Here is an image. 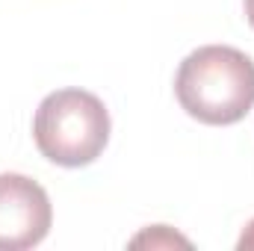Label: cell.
Wrapping results in <instances>:
<instances>
[{
	"label": "cell",
	"instance_id": "cell-4",
	"mask_svg": "<svg viewBox=\"0 0 254 251\" xmlns=\"http://www.w3.org/2000/svg\"><path fill=\"white\" fill-rule=\"evenodd\" d=\"M130 246H133V249H139V246H151V249H157V246H184V249H190V240H184V237L172 234L166 225H154L151 231H145V234L133 237V240H130Z\"/></svg>",
	"mask_w": 254,
	"mask_h": 251
},
{
	"label": "cell",
	"instance_id": "cell-2",
	"mask_svg": "<svg viewBox=\"0 0 254 251\" xmlns=\"http://www.w3.org/2000/svg\"><path fill=\"white\" fill-rule=\"evenodd\" d=\"M33 139L42 157L57 166H89L110 142V113L104 101L86 89H57L36 110Z\"/></svg>",
	"mask_w": 254,
	"mask_h": 251
},
{
	"label": "cell",
	"instance_id": "cell-6",
	"mask_svg": "<svg viewBox=\"0 0 254 251\" xmlns=\"http://www.w3.org/2000/svg\"><path fill=\"white\" fill-rule=\"evenodd\" d=\"M246 18H249V24L254 30V0H246Z\"/></svg>",
	"mask_w": 254,
	"mask_h": 251
},
{
	"label": "cell",
	"instance_id": "cell-3",
	"mask_svg": "<svg viewBox=\"0 0 254 251\" xmlns=\"http://www.w3.org/2000/svg\"><path fill=\"white\" fill-rule=\"evenodd\" d=\"M54 222L48 192L18 172L0 175V251H27L39 246Z\"/></svg>",
	"mask_w": 254,
	"mask_h": 251
},
{
	"label": "cell",
	"instance_id": "cell-1",
	"mask_svg": "<svg viewBox=\"0 0 254 251\" xmlns=\"http://www.w3.org/2000/svg\"><path fill=\"white\" fill-rule=\"evenodd\" d=\"M175 95L201 125H237L254 107V60L228 45H204L181 63Z\"/></svg>",
	"mask_w": 254,
	"mask_h": 251
},
{
	"label": "cell",
	"instance_id": "cell-5",
	"mask_svg": "<svg viewBox=\"0 0 254 251\" xmlns=\"http://www.w3.org/2000/svg\"><path fill=\"white\" fill-rule=\"evenodd\" d=\"M237 249H240V251H254V219L246 225V231H243V237H240Z\"/></svg>",
	"mask_w": 254,
	"mask_h": 251
}]
</instances>
